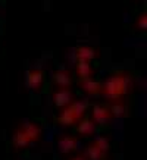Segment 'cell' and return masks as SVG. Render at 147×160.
<instances>
[{
  "instance_id": "8",
  "label": "cell",
  "mask_w": 147,
  "mask_h": 160,
  "mask_svg": "<svg viewBox=\"0 0 147 160\" xmlns=\"http://www.w3.org/2000/svg\"><path fill=\"white\" fill-rule=\"evenodd\" d=\"M52 78H53V82L59 88H69V85L72 84L71 72L66 71V69H58V71H54Z\"/></svg>"
},
{
  "instance_id": "13",
  "label": "cell",
  "mask_w": 147,
  "mask_h": 160,
  "mask_svg": "<svg viewBox=\"0 0 147 160\" xmlns=\"http://www.w3.org/2000/svg\"><path fill=\"white\" fill-rule=\"evenodd\" d=\"M84 159L85 160H106L108 159V154L100 151L97 147L91 142V144H88V146L85 147V150H84Z\"/></svg>"
},
{
  "instance_id": "12",
  "label": "cell",
  "mask_w": 147,
  "mask_h": 160,
  "mask_svg": "<svg viewBox=\"0 0 147 160\" xmlns=\"http://www.w3.org/2000/svg\"><path fill=\"white\" fill-rule=\"evenodd\" d=\"M78 122V119L75 118L74 112L68 107H65L63 110L60 112V115L58 116V123L59 125H63V126H74L75 123Z\"/></svg>"
},
{
  "instance_id": "14",
  "label": "cell",
  "mask_w": 147,
  "mask_h": 160,
  "mask_svg": "<svg viewBox=\"0 0 147 160\" xmlns=\"http://www.w3.org/2000/svg\"><path fill=\"white\" fill-rule=\"evenodd\" d=\"M75 69H77V75H78V78L81 81H85V79L93 78V68H91V63L77 60Z\"/></svg>"
},
{
  "instance_id": "9",
  "label": "cell",
  "mask_w": 147,
  "mask_h": 160,
  "mask_svg": "<svg viewBox=\"0 0 147 160\" xmlns=\"http://www.w3.org/2000/svg\"><path fill=\"white\" fill-rule=\"evenodd\" d=\"M96 56H97V50L93 49V47L79 46V47L75 49V58H77V60H81V62L91 63V60H93Z\"/></svg>"
},
{
  "instance_id": "7",
  "label": "cell",
  "mask_w": 147,
  "mask_h": 160,
  "mask_svg": "<svg viewBox=\"0 0 147 160\" xmlns=\"http://www.w3.org/2000/svg\"><path fill=\"white\" fill-rule=\"evenodd\" d=\"M19 129L24 132V135L28 138L29 144H31V142H35V141L40 138V135H41V128H40L35 122H25Z\"/></svg>"
},
{
  "instance_id": "10",
  "label": "cell",
  "mask_w": 147,
  "mask_h": 160,
  "mask_svg": "<svg viewBox=\"0 0 147 160\" xmlns=\"http://www.w3.org/2000/svg\"><path fill=\"white\" fill-rule=\"evenodd\" d=\"M81 88H83L84 92H87L88 96H97V94H102V82L97 81V79H94V78L81 81Z\"/></svg>"
},
{
  "instance_id": "16",
  "label": "cell",
  "mask_w": 147,
  "mask_h": 160,
  "mask_svg": "<svg viewBox=\"0 0 147 160\" xmlns=\"http://www.w3.org/2000/svg\"><path fill=\"white\" fill-rule=\"evenodd\" d=\"M12 146L16 148V150H24L27 147L29 146V141L28 138L24 135V132L18 129V131H15L13 137H12Z\"/></svg>"
},
{
  "instance_id": "17",
  "label": "cell",
  "mask_w": 147,
  "mask_h": 160,
  "mask_svg": "<svg viewBox=\"0 0 147 160\" xmlns=\"http://www.w3.org/2000/svg\"><path fill=\"white\" fill-rule=\"evenodd\" d=\"M93 144L97 147L100 151L106 153V154H108V151L110 150V142H109V140L106 137H99V138H96V140L93 141Z\"/></svg>"
},
{
  "instance_id": "4",
  "label": "cell",
  "mask_w": 147,
  "mask_h": 160,
  "mask_svg": "<svg viewBox=\"0 0 147 160\" xmlns=\"http://www.w3.org/2000/svg\"><path fill=\"white\" fill-rule=\"evenodd\" d=\"M53 103L56 107H68L72 103V92L69 88H59L53 94Z\"/></svg>"
},
{
  "instance_id": "19",
  "label": "cell",
  "mask_w": 147,
  "mask_h": 160,
  "mask_svg": "<svg viewBox=\"0 0 147 160\" xmlns=\"http://www.w3.org/2000/svg\"><path fill=\"white\" fill-rule=\"evenodd\" d=\"M71 160H85V159H84V156H79V157H75V159H71Z\"/></svg>"
},
{
  "instance_id": "6",
  "label": "cell",
  "mask_w": 147,
  "mask_h": 160,
  "mask_svg": "<svg viewBox=\"0 0 147 160\" xmlns=\"http://www.w3.org/2000/svg\"><path fill=\"white\" fill-rule=\"evenodd\" d=\"M78 147V138L74 135H63L58 141V148L62 154H68L71 151L77 150Z\"/></svg>"
},
{
  "instance_id": "18",
  "label": "cell",
  "mask_w": 147,
  "mask_h": 160,
  "mask_svg": "<svg viewBox=\"0 0 147 160\" xmlns=\"http://www.w3.org/2000/svg\"><path fill=\"white\" fill-rule=\"evenodd\" d=\"M137 27L140 29H146V27H147V24H146V15L143 13L140 18H138V22H137Z\"/></svg>"
},
{
  "instance_id": "5",
  "label": "cell",
  "mask_w": 147,
  "mask_h": 160,
  "mask_svg": "<svg viewBox=\"0 0 147 160\" xmlns=\"http://www.w3.org/2000/svg\"><path fill=\"white\" fill-rule=\"evenodd\" d=\"M75 129H77V132H78L81 137H91L96 134V131H97V125H96L91 119L83 118L81 121L77 122Z\"/></svg>"
},
{
  "instance_id": "15",
  "label": "cell",
  "mask_w": 147,
  "mask_h": 160,
  "mask_svg": "<svg viewBox=\"0 0 147 160\" xmlns=\"http://www.w3.org/2000/svg\"><path fill=\"white\" fill-rule=\"evenodd\" d=\"M88 106H90V104H88L87 100H77V102H72L69 104V109L74 112L75 118H77L78 121H81L84 116V113L87 112Z\"/></svg>"
},
{
  "instance_id": "11",
  "label": "cell",
  "mask_w": 147,
  "mask_h": 160,
  "mask_svg": "<svg viewBox=\"0 0 147 160\" xmlns=\"http://www.w3.org/2000/svg\"><path fill=\"white\" fill-rule=\"evenodd\" d=\"M109 112L110 115L115 118H124V116H128V106L124 103V100H113L110 104H109Z\"/></svg>"
},
{
  "instance_id": "2",
  "label": "cell",
  "mask_w": 147,
  "mask_h": 160,
  "mask_svg": "<svg viewBox=\"0 0 147 160\" xmlns=\"http://www.w3.org/2000/svg\"><path fill=\"white\" fill-rule=\"evenodd\" d=\"M44 79H46V73H44V71H40V69H31V71H27V73H25V85L31 91H38L43 87Z\"/></svg>"
},
{
  "instance_id": "3",
  "label": "cell",
  "mask_w": 147,
  "mask_h": 160,
  "mask_svg": "<svg viewBox=\"0 0 147 160\" xmlns=\"http://www.w3.org/2000/svg\"><path fill=\"white\" fill-rule=\"evenodd\" d=\"M112 119V115L109 112V106L106 104H94L91 107V121L96 125H106Z\"/></svg>"
},
{
  "instance_id": "1",
  "label": "cell",
  "mask_w": 147,
  "mask_h": 160,
  "mask_svg": "<svg viewBox=\"0 0 147 160\" xmlns=\"http://www.w3.org/2000/svg\"><path fill=\"white\" fill-rule=\"evenodd\" d=\"M132 78L124 71H116L109 75V78L102 84V94L110 100H121L125 94L131 91Z\"/></svg>"
}]
</instances>
